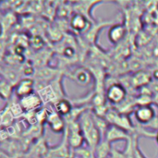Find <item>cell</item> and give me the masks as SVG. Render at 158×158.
Returning a JSON list of instances; mask_svg holds the SVG:
<instances>
[{
	"label": "cell",
	"instance_id": "1",
	"mask_svg": "<svg viewBox=\"0 0 158 158\" xmlns=\"http://www.w3.org/2000/svg\"><path fill=\"white\" fill-rule=\"evenodd\" d=\"M79 124L81 130V132L84 136V140L86 141L89 148L94 153L99 143L102 142L103 137L100 131L97 129L94 114L92 109L86 110L79 118Z\"/></svg>",
	"mask_w": 158,
	"mask_h": 158
},
{
	"label": "cell",
	"instance_id": "2",
	"mask_svg": "<svg viewBox=\"0 0 158 158\" xmlns=\"http://www.w3.org/2000/svg\"><path fill=\"white\" fill-rule=\"evenodd\" d=\"M106 97L107 102L116 107L127 99L128 91L119 81H114L106 86Z\"/></svg>",
	"mask_w": 158,
	"mask_h": 158
},
{
	"label": "cell",
	"instance_id": "3",
	"mask_svg": "<svg viewBox=\"0 0 158 158\" xmlns=\"http://www.w3.org/2000/svg\"><path fill=\"white\" fill-rule=\"evenodd\" d=\"M92 24H93V22L88 18H86L85 16H83L81 14L74 13L70 17L69 25H70L71 29L78 33L84 34L85 32H87L89 31Z\"/></svg>",
	"mask_w": 158,
	"mask_h": 158
},
{
	"label": "cell",
	"instance_id": "4",
	"mask_svg": "<svg viewBox=\"0 0 158 158\" xmlns=\"http://www.w3.org/2000/svg\"><path fill=\"white\" fill-rule=\"evenodd\" d=\"M132 138H133V136L131 133H129L128 131H126L118 127L110 125L108 130L106 131L104 140L111 144V143L117 142V141H126L127 143H129L130 141L132 140Z\"/></svg>",
	"mask_w": 158,
	"mask_h": 158
},
{
	"label": "cell",
	"instance_id": "5",
	"mask_svg": "<svg viewBox=\"0 0 158 158\" xmlns=\"http://www.w3.org/2000/svg\"><path fill=\"white\" fill-rule=\"evenodd\" d=\"M19 104L25 113L39 110L43 104L39 94L35 92L31 94H29L25 97L19 99Z\"/></svg>",
	"mask_w": 158,
	"mask_h": 158
},
{
	"label": "cell",
	"instance_id": "6",
	"mask_svg": "<svg viewBox=\"0 0 158 158\" xmlns=\"http://www.w3.org/2000/svg\"><path fill=\"white\" fill-rule=\"evenodd\" d=\"M46 122L50 126L52 131L55 132V133L62 132L65 130L66 126H67L66 120L55 109L52 110V111H48L47 118H46Z\"/></svg>",
	"mask_w": 158,
	"mask_h": 158
},
{
	"label": "cell",
	"instance_id": "7",
	"mask_svg": "<svg viewBox=\"0 0 158 158\" xmlns=\"http://www.w3.org/2000/svg\"><path fill=\"white\" fill-rule=\"evenodd\" d=\"M107 35L110 43L115 45L118 44L127 36V27L123 23H115L109 28Z\"/></svg>",
	"mask_w": 158,
	"mask_h": 158
},
{
	"label": "cell",
	"instance_id": "8",
	"mask_svg": "<svg viewBox=\"0 0 158 158\" xmlns=\"http://www.w3.org/2000/svg\"><path fill=\"white\" fill-rule=\"evenodd\" d=\"M134 117L139 124L146 125L150 121H152L156 117V115L152 106H138L134 110Z\"/></svg>",
	"mask_w": 158,
	"mask_h": 158
},
{
	"label": "cell",
	"instance_id": "9",
	"mask_svg": "<svg viewBox=\"0 0 158 158\" xmlns=\"http://www.w3.org/2000/svg\"><path fill=\"white\" fill-rule=\"evenodd\" d=\"M34 90V81L30 78H24L21 79L15 86V94L19 99H20L33 94Z\"/></svg>",
	"mask_w": 158,
	"mask_h": 158
},
{
	"label": "cell",
	"instance_id": "10",
	"mask_svg": "<svg viewBox=\"0 0 158 158\" xmlns=\"http://www.w3.org/2000/svg\"><path fill=\"white\" fill-rule=\"evenodd\" d=\"M131 85L133 89L138 90L144 86L149 85L152 82V74L147 71L141 70V71L133 73L131 76Z\"/></svg>",
	"mask_w": 158,
	"mask_h": 158
},
{
	"label": "cell",
	"instance_id": "11",
	"mask_svg": "<svg viewBox=\"0 0 158 158\" xmlns=\"http://www.w3.org/2000/svg\"><path fill=\"white\" fill-rule=\"evenodd\" d=\"M72 79L79 84L82 86H86L92 82L93 80V75L90 72V70L83 67V68H79L77 69L73 74H72Z\"/></svg>",
	"mask_w": 158,
	"mask_h": 158
},
{
	"label": "cell",
	"instance_id": "12",
	"mask_svg": "<svg viewBox=\"0 0 158 158\" xmlns=\"http://www.w3.org/2000/svg\"><path fill=\"white\" fill-rule=\"evenodd\" d=\"M73 104L70 100L68 98H61L59 99L55 105H54V109L62 117H68L73 110Z\"/></svg>",
	"mask_w": 158,
	"mask_h": 158
},
{
	"label": "cell",
	"instance_id": "13",
	"mask_svg": "<svg viewBox=\"0 0 158 158\" xmlns=\"http://www.w3.org/2000/svg\"><path fill=\"white\" fill-rule=\"evenodd\" d=\"M16 118L14 115L11 113V111L8 109L6 106L1 110V115H0V124H1V129H7L11 127L15 121Z\"/></svg>",
	"mask_w": 158,
	"mask_h": 158
},
{
	"label": "cell",
	"instance_id": "14",
	"mask_svg": "<svg viewBox=\"0 0 158 158\" xmlns=\"http://www.w3.org/2000/svg\"><path fill=\"white\" fill-rule=\"evenodd\" d=\"M1 73H2V78L5 79L6 81H8L9 83H11L14 87L19 83V81H20L19 79V74L18 72L11 69L10 67H7V68H5V67H2V69H1Z\"/></svg>",
	"mask_w": 158,
	"mask_h": 158
},
{
	"label": "cell",
	"instance_id": "15",
	"mask_svg": "<svg viewBox=\"0 0 158 158\" xmlns=\"http://www.w3.org/2000/svg\"><path fill=\"white\" fill-rule=\"evenodd\" d=\"M111 145L109 143H107L105 140H102V142L97 146L94 155L96 156V158H108L111 154Z\"/></svg>",
	"mask_w": 158,
	"mask_h": 158
},
{
	"label": "cell",
	"instance_id": "16",
	"mask_svg": "<svg viewBox=\"0 0 158 158\" xmlns=\"http://www.w3.org/2000/svg\"><path fill=\"white\" fill-rule=\"evenodd\" d=\"M13 85L6 81L5 79L2 78L1 83H0V94L1 97L5 100H10L11 99V94L13 92Z\"/></svg>",
	"mask_w": 158,
	"mask_h": 158
},
{
	"label": "cell",
	"instance_id": "17",
	"mask_svg": "<svg viewBox=\"0 0 158 158\" xmlns=\"http://www.w3.org/2000/svg\"><path fill=\"white\" fill-rule=\"evenodd\" d=\"M6 106L8 107V109L11 111V113L14 115V117L16 118L23 117L24 114H25L24 110L22 109V107H21V106L19 104V101H15L13 99H10L9 102Z\"/></svg>",
	"mask_w": 158,
	"mask_h": 158
},
{
	"label": "cell",
	"instance_id": "18",
	"mask_svg": "<svg viewBox=\"0 0 158 158\" xmlns=\"http://www.w3.org/2000/svg\"><path fill=\"white\" fill-rule=\"evenodd\" d=\"M141 125V124H140ZM143 128H145L146 130L150 131H155L157 132L158 131V117H156L152 121H150L148 124L146 125H142Z\"/></svg>",
	"mask_w": 158,
	"mask_h": 158
},
{
	"label": "cell",
	"instance_id": "19",
	"mask_svg": "<svg viewBox=\"0 0 158 158\" xmlns=\"http://www.w3.org/2000/svg\"><path fill=\"white\" fill-rule=\"evenodd\" d=\"M31 45L36 49H40L44 46V41L40 36H34L31 40Z\"/></svg>",
	"mask_w": 158,
	"mask_h": 158
},
{
	"label": "cell",
	"instance_id": "20",
	"mask_svg": "<svg viewBox=\"0 0 158 158\" xmlns=\"http://www.w3.org/2000/svg\"><path fill=\"white\" fill-rule=\"evenodd\" d=\"M108 158H128L127 156L124 154V153H121V152H118V150L116 149H113L111 150V154L109 156Z\"/></svg>",
	"mask_w": 158,
	"mask_h": 158
},
{
	"label": "cell",
	"instance_id": "21",
	"mask_svg": "<svg viewBox=\"0 0 158 158\" xmlns=\"http://www.w3.org/2000/svg\"><path fill=\"white\" fill-rule=\"evenodd\" d=\"M154 103L158 106V94L154 96Z\"/></svg>",
	"mask_w": 158,
	"mask_h": 158
},
{
	"label": "cell",
	"instance_id": "22",
	"mask_svg": "<svg viewBox=\"0 0 158 158\" xmlns=\"http://www.w3.org/2000/svg\"><path fill=\"white\" fill-rule=\"evenodd\" d=\"M155 139H156V141L157 142V143H158V131L156 132V138H155Z\"/></svg>",
	"mask_w": 158,
	"mask_h": 158
}]
</instances>
